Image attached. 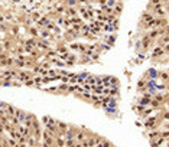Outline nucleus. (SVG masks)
<instances>
[{
	"label": "nucleus",
	"instance_id": "7",
	"mask_svg": "<svg viewBox=\"0 0 169 147\" xmlns=\"http://www.w3.org/2000/svg\"><path fill=\"white\" fill-rule=\"evenodd\" d=\"M16 147H29V146H28V143H17Z\"/></svg>",
	"mask_w": 169,
	"mask_h": 147
},
{
	"label": "nucleus",
	"instance_id": "5",
	"mask_svg": "<svg viewBox=\"0 0 169 147\" xmlns=\"http://www.w3.org/2000/svg\"><path fill=\"white\" fill-rule=\"evenodd\" d=\"M165 54V51L162 49V48H156L155 51H153V56H160V55H163Z\"/></svg>",
	"mask_w": 169,
	"mask_h": 147
},
{
	"label": "nucleus",
	"instance_id": "9",
	"mask_svg": "<svg viewBox=\"0 0 169 147\" xmlns=\"http://www.w3.org/2000/svg\"><path fill=\"white\" fill-rule=\"evenodd\" d=\"M163 51H165V52H169V43H168V45H165V48H163Z\"/></svg>",
	"mask_w": 169,
	"mask_h": 147
},
{
	"label": "nucleus",
	"instance_id": "6",
	"mask_svg": "<svg viewBox=\"0 0 169 147\" xmlns=\"http://www.w3.org/2000/svg\"><path fill=\"white\" fill-rule=\"evenodd\" d=\"M41 36H42L44 39H48V38L51 36V32H49L48 29H42V30H41Z\"/></svg>",
	"mask_w": 169,
	"mask_h": 147
},
{
	"label": "nucleus",
	"instance_id": "3",
	"mask_svg": "<svg viewBox=\"0 0 169 147\" xmlns=\"http://www.w3.org/2000/svg\"><path fill=\"white\" fill-rule=\"evenodd\" d=\"M15 117L19 120V123H25V118H26V113L22 111V110H17L16 114H15Z\"/></svg>",
	"mask_w": 169,
	"mask_h": 147
},
{
	"label": "nucleus",
	"instance_id": "10",
	"mask_svg": "<svg viewBox=\"0 0 169 147\" xmlns=\"http://www.w3.org/2000/svg\"><path fill=\"white\" fill-rule=\"evenodd\" d=\"M41 147H51V146H49V144H46V143H42V146H41Z\"/></svg>",
	"mask_w": 169,
	"mask_h": 147
},
{
	"label": "nucleus",
	"instance_id": "4",
	"mask_svg": "<svg viewBox=\"0 0 169 147\" xmlns=\"http://www.w3.org/2000/svg\"><path fill=\"white\" fill-rule=\"evenodd\" d=\"M28 146H29V147H35V146H36V137H35V136H29V137H28Z\"/></svg>",
	"mask_w": 169,
	"mask_h": 147
},
{
	"label": "nucleus",
	"instance_id": "12",
	"mask_svg": "<svg viewBox=\"0 0 169 147\" xmlns=\"http://www.w3.org/2000/svg\"><path fill=\"white\" fill-rule=\"evenodd\" d=\"M168 127H169V124H168Z\"/></svg>",
	"mask_w": 169,
	"mask_h": 147
},
{
	"label": "nucleus",
	"instance_id": "1",
	"mask_svg": "<svg viewBox=\"0 0 169 147\" xmlns=\"http://www.w3.org/2000/svg\"><path fill=\"white\" fill-rule=\"evenodd\" d=\"M42 138H44V143L49 144L51 147L55 146V138L56 137L54 136L52 133H49L48 130H44V131H42Z\"/></svg>",
	"mask_w": 169,
	"mask_h": 147
},
{
	"label": "nucleus",
	"instance_id": "11",
	"mask_svg": "<svg viewBox=\"0 0 169 147\" xmlns=\"http://www.w3.org/2000/svg\"><path fill=\"white\" fill-rule=\"evenodd\" d=\"M165 118H166V120H169V113L165 114Z\"/></svg>",
	"mask_w": 169,
	"mask_h": 147
},
{
	"label": "nucleus",
	"instance_id": "8",
	"mask_svg": "<svg viewBox=\"0 0 169 147\" xmlns=\"http://www.w3.org/2000/svg\"><path fill=\"white\" fill-rule=\"evenodd\" d=\"M160 136H162V137H169V131H163Z\"/></svg>",
	"mask_w": 169,
	"mask_h": 147
},
{
	"label": "nucleus",
	"instance_id": "2",
	"mask_svg": "<svg viewBox=\"0 0 169 147\" xmlns=\"http://www.w3.org/2000/svg\"><path fill=\"white\" fill-rule=\"evenodd\" d=\"M87 137H88V133H87L85 130L78 128V130L75 131V143H82L84 140H87Z\"/></svg>",
	"mask_w": 169,
	"mask_h": 147
},
{
	"label": "nucleus",
	"instance_id": "13",
	"mask_svg": "<svg viewBox=\"0 0 169 147\" xmlns=\"http://www.w3.org/2000/svg\"><path fill=\"white\" fill-rule=\"evenodd\" d=\"M54 147H55V146H54Z\"/></svg>",
	"mask_w": 169,
	"mask_h": 147
}]
</instances>
